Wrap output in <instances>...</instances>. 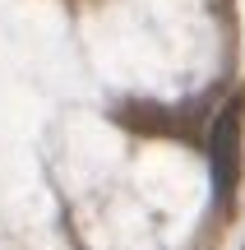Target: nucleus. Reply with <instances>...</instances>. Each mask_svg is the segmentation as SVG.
<instances>
[{"label": "nucleus", "instance_id": "nucleus-1", "mask_svg": "<svg viewBox=\"0 0 245 250\" xmlns=\"http://www.w3.org/2000/svg\"><path fill=\"white\" fill-rule=\"evenodd\" d=\"M241 139H245V93H231L208 125V171H213V199L227 213L241 190Z\"/></svg>", "mask_w": 245, "mask_h": 250}]
</instances>
